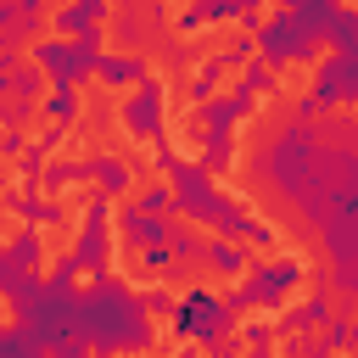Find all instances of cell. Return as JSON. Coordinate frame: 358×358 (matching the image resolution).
<instances>
[{
  "instance_id": "13",
  "label": "cell",
  "mask_w": 358,
  "mask_h": 358,
  "mask_svg": "<svg viewBox=\"0 0 358 358\" xmlns=\"http://www.w3.org/2000/svg\"><path fill=\"white\" fill-rule=\"evenodd\" d=\"M95 78L106 90H129V84L151 78V62H145V50H101L95 56Z\"/></svg>"
},
{
  "instance_id": "40",
  "label": "cell",
  "mask_w": 358,
  "mask_h": 358,
  "mask_svg": "<svg viewBox=\"0 0 358 358\" xmlns=\"http://www.w3.org/2000/svg\"><path fill=\"white\" fill-rule=\"evenodd\" d=\"M62 224H67V207H62L56 196H45V201H39V229H62Z\"/></svg>"
},
{
  "instance_id": "4",
  "label": "cell",
  "mask_w": 358,
  "mask_h": 358,
  "mask_svg": "<svg viewBox=\"0 0 358 358\" xmlns=\"http://www.w3.org/2000/svg\"><path fill=\"white\" fill-rule=\"evenodd\" d=\"M235 319H241V313H235L218 291H207V285H190V291L173 302V313H168L173 336H190V341H201V347H213V352H235V336H229Z\"/></svg>"
},
{
  "instance_id": "16",
  "label": "cell",
  "mask_w": 358,
  "mask_h": 358,
  "mask_svg": "<svg viewBox=\"0 0 358 358\" xmlns=\"http://www.w3.org/2000/svg\"><path fill=\"white\" fill-rule=\"evenodd\" d=\"M246 263H252V246H246L241 235H218V241L201 246V274H224V280H235Z\"/></svg>"
},
{
  "instance_id": "10",
  "label": "cell",
  "mask_w": 358,
  "mask_h": 358,
  "mask_svg": "<svg viewBox=\"0 0 358 358\" xmlns=\"http://www.w3.org/2000/svg\"><path fill=\"white\" fill-rule=\"evenodd\" d=\"M308 101H313L319 112L352 106V101H358V56H319V62H313V90H308Z\"/></svg>"
},
{
  "instance_id": "23",
  "label": "cell",
  "mask_w": 358,
  "mask_h": 358,
  "mask_svg": "<svg viewBox=\"0 0 358 358\" xmlns=\"http://www.w3.org/2000/svg\"><path fill=\"white\" fill-rule=\"evenodd\" d=\"M6 257H11L17 268H39V263H45V235H39V224L17 229V235L6 241Z\"/></svg>"
},
{
  "instance_id": "12",
  "label": "cell",
  "mask_w": 358,
  "mask_h": 358,
  "mask_svg": "<svg viewBox=\"0 0 358 358\" xmlns=\"http://www.w3.org/2000/svg\"><path fill=\"white\" fill-rule=\"evenodd\" d=\"M313 235H319L330 263H358V207L352 213H324L313 224Z\"/></svg>"
},
{
  "instance_id": "37",
  "label": "cell",
  "mask_w": 358,
  "mask_h": 358,
  "mask_svg": "<svg viewBox=\"0 0 358 358\" xmlns=\"http://www.w3.org/2000/svg\"><path fill=\"white\" fill-rule=\"evenodd\" d=\"M173 162H179V145H173L168 134H157V140H151V168H157V173H168Z\"/></svg>"
},
{
  "instance_id": "39",
  "label": "cell",
  "mask_w": 358,
  "mask_h": 358,
  "mask_svg": "<svg viewBox=\"0 0 358 358\" xmlns=\"http://www.w3.org/2000/svg\"><path fill=\"white\" fill-rule=\"evenodd\" d=\"M0 352H17V358H22V352H39V347H34V336L17 324V330H0Z\"/></svg>"
},
{
  "instance_id": "29",
  "label": "cell",
  "mask_w": 358,
  "mask_h": 358,
  "mask_svg": "<svg viewBox=\"0 0 358 358\" xmlns=\"http://www.w3.org/2000/svg\"><path fill=\"white\" fill-rule=\"evenodd\" d=\"M134 207H140V213H173V190H168V179L140 185V190H134Z\"/></svg>"
},
{
  "instance_id": "30",
  "label": "cell",
  "mask_w": 358,
  "mask_h": 358,
  "mask_svg": "<svg viewBox=\"0 0 358 358\" xmlns=\"http://www.w3.org/2000/svg\"><path fill=\"white\" fill-rule=\"evenodd\" d=\"M134 252H140V268H134V274H168V263H173L168 241H145V246H134Z\"/></svg>"
},
{
  "instance_id": "34",
  "label": "cell",
  "mask_w": 358,
  "mask_h": 358,
  "mask_svg": "<svg viewBox=\"0 0 358 358\" xmlns=\"http://www.w3.org/2000/svg\"><path fill=\"white\" fill-rule=\"evenodd\" d=\"M173 22H179V34H201V28H207V6H201V0H179Z\"/></svg>"
},
{
  "instance_id": "33",
  "label": "cell",
  "mask_w": 358,
  "mask_h": 358,
  "mask_svg": "<svg viewBox=\"0 0 358 358\" xmlns=\"http://www.w3.org/2000/svg\"><path fill=\"white\" fill-rule=\"evenodd\" d=\"M173 302H179V296H173L168 285H151V291H140V308H145L151 319H168V313H173Z\"/></svg>"
},
{
  "instance_id": "11",
  "label": "cell",
  "mask_w": 358,
  "mask_h": 358,
  "mask_svg": "<svg viewBox=\"0 0 358 358\" xmlns=\"http://www.w3.org/2000/svg\"><path fill=\"white\" fill-rule=\"evenodd\" d=\"M252 106H257V95H252L246 84H235L229 95H218V90H213V95L196 106V123H201V134H229L241 117H252Z\"/></svg>"
},
{
  "instance_id": "22",
  "label": "cell",
  "mask_w": 358,
  "mask_h": 358,
  "mask_svg": "<svg viewBox=\"0 0 358 358\" xmlns=\"http://www.w3.org/2000/svg\"><path fill=\"white\" fill-rule=\"evenodd\" d=\"M157 56H162V67H168V73H190V67L201 62V39H196V34L162 39V45H157Z\"/></svg>"
},
{
  "instance_id": "35",
  "label": "cell",
  "mask_w": 358,
  "mask_h": 358,
  "mask_svg": "<svg viewBox=\"0 0 358 358\" xmlns=\"http://www.w3.org/2000/svg\"><path fill=\"white\" fill-rule=\"evenodd\" d=\"M28 117H39V106H34V101H17V95H6V101H0V123H11V129H22Z\"/></svg>"
},
{
  "instance_id": "21",
  "label": "cell",
  "mask_w": 358,
  "mask_h": 358,
  "mask_svg": "<svg viewBox=\"0 0 358 358\" xmlns=\"http://www.w3.org/2000/svg\"><path fill=\"white\" fill-rule=\"evenodd\" d=\"M73 179H84V157H45V168H39V196H62Z\"/></svg>"
},
{
  "instance_id": "45",
  "label": "cell",
  "mask_w": 358,
  "mask_h": 358,
  "mask_svg": "<svg viewBox=\"0 0 358 358\" xmlns=\"http://www.w3.org/2000/svg\"><path fill=\"white\" fill-rule=\"evenodd\" d=\"M6 179H11V173H6V157H0V190H6Z\"/></svg>"
},
{
  "instance_id": "15",
  "label": "cell",
  "mask_w": 358,
  "mask_h": 358,
  "mask_svg": "<svg viewBox=\"0 0 358 358\" xmlns=\"http://www.w3.org/2000/svg\"><path fill=\"white\" fill-rule=\"evenodd\" d=\"M106 39H117L123 50H157V45L168 39V28H157V22L134 17V11H112V17H106Z\"/></svg>"
},
{
  "instance_id": "46",
  "label": "cell",
  "mask_w": 358,
  "mask_h": 358,
  "mask_svg": "<svg viewBox=\"0 0 358 358\" xmlns=\"http://www.w3.org/2000/svg\"><path fill=\"white\" fill-rule=\"evenodd\" d=\"M173 6H179V0H173Z\"/></svg>"
},
{
  "instance_id": "3",
  "label": "cell",
  "mask_w": 358,
  "mask_h": 358,
  "mask_svg": "<svg viewBox=\"0 0 358 358\" xmlns=\"http://www.w3.org/2000/svg\"><path fill=\"white\" fill-rule=\"evenodd\" d=\"M78 263H73V252L67 257H56V274L50 280H39L28 296H17L11 302V313H17V324L34 336V347H62V352H84V341L73 336V302H78Z\"/></svg>"
},
{
  "instance_id": "14",
  "label": "cell",
  "mask_w": 358,
  "mask_h": 358,
  "mask_svg": "<svg viewBox=\"0 0 358 358\" xmlns=\"http://www.w3.org/2000/svg\"><path fill=\"white\" fill-rule=\"evenodd\" d=\"M84 179H95L101 196H123V190L134 185V168H129L123 151H90V157H84Z\"/></svg>"
},
{
  "instance_id": "44",
  "label": "cell",
  "mask_w": 358,
  "mask_h": 358,
  "mask_svg": "<svg viewBox=\"0 0 358 358\" xmlns=\"http://www.w3.org/2000/svg\"><path fill=\"white\" fill-rule=\"evenodd\" d=\"M6 84H11V67H0V101H6Z\"/></svg>"
},
{
  "instance_id": "31",
  "label": "cell",
  "mask_w": 358,
  "mask_h": 358,
  "mask_svg": "<svg viewBox=\"0 0 358 358\" xmlns=\"http://www.w3.org/2000/svg\"><path fill=\"white\" fill-rule=\"evenodd\" d=\"M112 11H134V17L157 22V28H168V0H112Z\"/></svg>"
},
{
  "instance_id": "42",
  "label": "cell",
  "mask_w": 358,
  "mask_h": 358,
  "mask_svg": "<svg viewBox=\"0 0 358 358\" xmlns=\"http://www.w3.org/2000/svg\"><path fill=\"white\" fill-rule=\"evenodd\" d=\"M22 62V39L17 34H0V67H17Z\"/></svg>"
},
{
  "instance_id": "8",
  "label": "cell",
  "mask_w": 358,
  "mask_h": 358,
  "mask_svg": "<svg viewBox=\"0 0 358 358\" xmlns=\"http://www.w3.org/2000/svg\"><path fill=\"white\" fill-rule=\"evenodd\" d=\"M168 190H173V218H190V224H213V213L224 207V190L213 185V173L201 168V162H173L168 168Z\"/></svg>"
},
{
  "instance_id": "24",
  "label": "cell",
  "mask_w": 358,
  "mask_h": 358,
  "mask_svg": "<svg viewBox=\"0 0 358 358\" xmlns=\"http://www.w3.org/2000/svg\"><path fill=\"white\" fill-rule=\"evenodd\" d=\"M352 313H358V308H330V319L319 324V330H324L319 341H324L330 352H347V347H358V324H352Z\"/></svg>"
},
{
  "instance_id": "17",
  "label": "cell",
  "mask_w": 358,
  "mask_h": 358,
  "mask_svg": "<svg viewBox=\"0 0 358 358\" xmlns=\"http://www.w3.org/2000/svg\"><path fill=\"white\" fill-rule=\"evenodd\" d=\"M117 235H123L129 252L145 246V241H162V235H168V213H140L134 201H123V207H117Z\"/></svg>"
},
{
  "instance_id": "2",
  "label": "cell",
  "mask_w": 358,
  "mask_h": 358,
  "mask_svg": "<svg viewBox=\"0 0 358 358\" xmlns=\"http://www.w3.org/2000/svg\"><path fill=\"white\" fill-rule=\"evenodd\" d=\"M73 336L84 347H101V352H129V347H151L157 341L151 313L140 308V291H129L112 268H101L90 280V291H78V302H73Z\"/></svg>"
},
{
  "instance_id": "41",
  "label": "cell",
  "mask_w": 358,
  "mask_h": 358,
  "mask_svg": "<svg viewBox=\"0 0 358 358\" xmlns=\"http://www.w3.org/2000/svg\"><path fill=\"white\" fill-rule=\"evenodd\" d=\"M22 145H28V134H22V129H11V123H0V157H17Z\"/></svg>"
},
{
  "instance_id": "32",
  "label": "cell",
  "mask_w": 358,
  "mask_h": 358,
  "mask_svg": "<svg viewBox=\"0 0 358 358\" xmlns=\"http://www.w3.org/2000/svg\"><path fill=\"white\" fill-rule=\"evenodd\" d=\"M218 56H224V67H241L246 56H257V45H252V34H229V39L218 45Z\"/></svg>"
},
{
  "instance_id": "18",
  "label": "cell",
  "mask_w": 358,
  "mask_h": 358,
  "mask_svg": "<svg viewBox=\"0 0 358 358\" xmlns=\"http://www.w3.org/2000/svg\"><path fill=\"white\" fill-rule=\"evenodd\" d=\"M330 308H336V296L313 285V296H302V302H291V308L280 313V330H285V336H291V330H319V324L330 319Z\"/></svg>"
},
{
  "instance_id": "36",
  "label": "cell",
  "mask_w": 358,
  "mask_h": 358,
  "mask_svg": "<svg viewBox=\"0 0 358 358\" xmlns=\"http://www.w3.org/2000/svg\"><path fill=\"white\" fill-rule=\"evenodd\" d=\"M241 241H246V246H257V252H274V241H280V235H274V224H257V218H246Z\"/></svg>"
},
{
  "instance_id": "27",
  "label": "cell",
  "mask_w": 358,
  "mask_h": 358,
  "mask_svg": "<svg viewBox=\"0 0 358 358\" xmlns=\"http://www.w3.org/2000/svg\"><path fill=\"white\" fill-rule=\"evenodd\" d=\"M224 73H229V67H224V56L213 50V56L201 62V73H196V78L185 84V95H190V106H201V101H207V95L218 90V78H224Z\"/></svg>"
},
{
  "instance_id": "28",
  "label": "cell",
  "mask_w": 358,
  "mask_h": 358,
  "mask_svg": "<svg viewBox=\"0 0 358 358\" xmlns=\"http://www.w3.org/2000/svg\"><path fill=\"white\" fill-rule=\"evenodd\" d=\"M241 84H246L252 95H263V90L274 95V90H280V67H268L263 56H246V62H241Z\"/></svg>"
},
{
  "instance_id": "9",
  "label": "cell",
  "mask_w": 358,
  "mask_h": 358,
  "mask_svg": "<svg viewBox=\"0 0 358 358\" xmlns=\"http://www.w3.org/2000/svg\"><path fill=\"white\" fill-rule=\"evenodd\" d=\"M112 123H117L123 134H134V140H157V134H168V84H162V78H140L134 95L117 101Z\"/></svg>"
},
{
  "instance_id": "6",
  "label": "cell",
  "mask_w": 358,
  "mask_h": 358,
  "mask_svg": "<svg viewBox=\"0 0 358 358\" xmlns=\"http://www.w3.org/2000/svg\"><path fill=\"white\" fill-rule=\"evenodd\" d=\"M302 285V257H274V263H246L235 274V291L224 296L235 313H252V308H280L291 291Z\"/></svg>"
},
{
  "instance_id": "25",
  "label": "cell",
  "mask_w": 358,
  "mask_h": 358,
  "mask_svg": "<svg viewBox=\"0 0 358 358\" xmlns=\"http://www.w3.org/2000/svg\"><path fill=\"white\" fill-rule=\"evenodd\" d=\"M241 162V151H235V140L229 134H201V168L218 179V173H229Z\"/></svg>"
},
{
  "instance_id": "26",
  "label": "cell",
  "mask_w": 358,
  "mask_h": 358,
  "mask_svg": "<svg viewBox=\"0 0 358 358\" xmlns=\"http://www.w3.org/2000/svg\"><path fill=\"white\" fill-rule=\"evenodd\" d=\"M6 95H17V101H34L39 106V95H45V67H34L28 56L11 67V84H6Z\"/></svg>"
},
{
  "instance_id": "20",
  "label": "cell",
  "mask_w": 358,
  "mask_h": 358,
  "mask_svg": "<svg viewBox=\"0 0 358 358\" xmlns=\"http://www.w3.org/2000/svg\"><path fill=\"white\" fill-rule=\"evenodd\" d=\"M78 112H84L78 84H50V90L39 95V117H45V123H73Z\"/></svg>"
},
{
  "instance_id": "5",
  "label": "cell",
  "mask_w": 358,
  "mask_h": 358,
  "mask_svg": "<svg viewBox=\"0 0 358 358\" xmlns=\"http://www.w3.org/2000/svg\"><path fill=\"white\" fill-rule=\"evenodd\" d=\"M101 45H106V22H90V28L67 34V39H45V34H39V39L28 45V62H34V67H45V73H50V84H78V78H90V73H95Z\"/></svg>"
},
{
  "instance_id": "38",
  "label": "cell",
  "mask_w": 358,
  "mask_h": 358,
  "mask_svg": "<svg viewBox=\"0 0 358 358\" xmlns=\"http://www.w3.org/2000/svg\"><path fill=\"white\" fill-rule=\"evenodd\" d=\"M241 341H246L252 352H263V347H274V324H263V319H252V324L241 330Z\"/></svg>"
},
{
  "instance_id": "43",
  "label": "cell",
  "mask_w": 358,
  "mask_h": 358,
  "mask_svg": "<svg viewBox=\"0 0 358 358\" xmlns=\"http://www.w3.org/2000/svg\"><path fill=\"white\" fill-rule=\"evenodd\" d=\"M17 274H22V268H17V263H11V257H6V246H0V296H6V285H11V280H17Z\"/></svg>"
},
{
  "instance_id": "7",
  "label": "cell",
  "mask_w": 358,
  "mask_h": 358,
  "mask_svg": "<svg viewBox=\"0 0 358 358\" xmlns=\"http://www.w3.org/2000/svg\"><path fill=\"white\" fill-rule=\"evenodd\" d=\"M252 45H257V56H263L268 67L319 62V39H313V34L296 22V11H291V6H280V11L257 17V28H252Z\"/></svg>"
},
{
  "instance_id": "19",
  "label": "cell",
  "mask_w": 358,
  "mask_h": 358,
  "mask_svg": "<svg viewBox=\"0 0 358 358\" xmlns=\"http://www.w3.org/2000/svg\"><path fill=\"white\" fill-rule=\"evenodd\" d=\"M319 45H330V56H358V11L336 0V11H330V22H324Z\"/></svg>"
},
{
  "instance_id": "1",
  "label": "cell",
  "mask_w": 358,
  "mask_h": 358,
  "mask_svg": "<svg viewBox=\"0 0 358 358\" xmlns=\"http://www.w3.org/2000/svg\"><path fill=\"white\" fill-rule=\"evenodd\" d=\"M246 173H252L257 190H268L280 207H291L308 235L324 213H352L358 207L352 145L324 140L313 123H296V117L257 134V151L246 157Z\"/></svg>"
}]
</instances>
